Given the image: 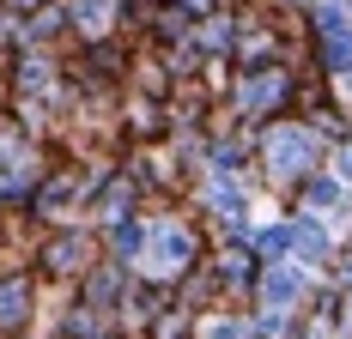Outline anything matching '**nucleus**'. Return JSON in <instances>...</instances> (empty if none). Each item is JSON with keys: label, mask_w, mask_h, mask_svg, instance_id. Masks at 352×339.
Returning a JSON list of instances; mask_svg holds the SVG:
<instances>
[{"label": "nucleus", "mask_w": 352, "mask_h": 339, "mask_svg": "<svg viewBox=\"0 0 352 339\" xmlns=\"http://www.w3.org/2000/svg\"><path fill=\"white\" fill-rule=\"evenodd\" d=\"M285 97V73H261V79H249L243 85V109H267V103H280Z\"/></svg>", "instance_id": "nucleus-6"}, {"label": "nucleus", "mask_w": 352, "mask_h": 339, "mask_svg": "<svg viewBox=\"0 0 352 339\" xmlns=\"http://www.w3.org/2000/svg\"><path fill=\"white\" fill-rule=\"evenodd\" d=\"M207 200L219 206V212H243V188L225 176V170H212V182H207Z\"/></svg>", "instance_id": "nucleus-7"}, {"label": "nucleus", "mask_w": 352, "mask_h": 339, "mask_svg": "<svg viewBox=\"0 0 352 339\" xmlns=\"http://www.w3.org/2000/svg\"><path fill=\"white\" fill-rule=\"evenodd\" d=\"M316 158H322V145H316V134L310 128H274L267 134V176L274 182H304L310 170H316Z\"/></svg>", "instance_id": "nucleus-1"}, {"label": "nucleus", "mask_w": 352, "mask_h": 339, "mask_svg": "<svg viewBox=\"0 0 352 339\" xmlns=\"http://www.w3.org/2000/svg\"><path fill=\"white\" fill-rule=\"evenodd\" d=\"M207 339H249V327H237V321H219Z\"/></svg>", "instance_id": "nucleus-10"}, {"label": "nucleus", "mask_w": 352, "mask_h": 339, "mask_svg": "<svg viewBox=\"0 0 352 339\" xmlns=\"http://www.w3.org/2000/svg\"><path fill=\"white\" fill-rule=\"evenodd\" d=\"M261 248H267V255H285V248H292V224H267V231H261Z\"/></svg>", "instance_id": "nucleus-8"}, {"label": "nucleus", "mask_w": 352, "mask_h": 339, "mask_svg": "<svg viewBox=\"0 0 352 339\" xmlns=\"http://www.w3.org/2000/svg\"><path fill=\"white\" fill-rule=\"evenodd\" d=\"M188 255H195V237H188L182 224H158V231H152V255H146L152 272H176Z\"/></svg>", "instance_id": "nucleus-2"}, {"label": "nucleus", "mask_w": 352, "mask_h": 339, "mask_svg": "<svg viewBox=\"0 0 352 339\" xmlns=\"http://www.w3.org/2000/svg\"><path fill=\"white\" fill-rule=\"evenodd\" d=\"M304 200L316 212H334V206H346V182L340 176H304Z\"/></svg>", "instance_id": "nucleus-5"}, {"label": "nucleus", "mask_w": 352, "mask_h": 339, "mask_svg": "<svg viewBox=\"0 0 352 339\" xmlns=\"http://www.w3.org/2000/svg\"><path fill=\"white\" fill-rule=\"evenodd\" d=\"M292 248H298L304 267H328V255H334V242H328V231H322V218H298V224H292Z\"/></svg>", "instance_id": "nucleus-4"}, {"label": "nucleus", "mask_w": 352, "mask_h": 339, "mask_svg": "<svg viewBox=\"0 0 352 339\" xmlns=\"http://www.w3.org/2000/svg\"><path fill=\"white\" fill-rule=\"evenodd\" d=\"M340 182H352V134H346V145H340Z\"/></svg>", "instance_id": "nucleus-11"}, {"label": "nucleus", "mask_w": 352, "mask_h": 339, "mask_svg": "<svg viewBox=\"0 0 352 339\" xmlns=\"http://www.w3.org/2000/svg\"><path fill=\"white\" fill-rule=\"evenodd\" d=\"M19 303H25V291H19V285H6V291H0V321H12Z\"/></svg>", "instance_id": "nucleus-9"}, {"label": "nucleus", "mask_w": 352, "mask_h": 339, "mask_svg": "<svg viewBox=\"0 0 352 339\" xmlns=\"http://www.w3.org/2000/svg\"><path fill=\"white\" fill-rule=\"evenodd\" d=\"M261 297H267V309H274V315L298 309V303H304V272H298V267H267V279H261Z\"/></svg>", "instance_id": "nucleus-3"}]
</instances>
